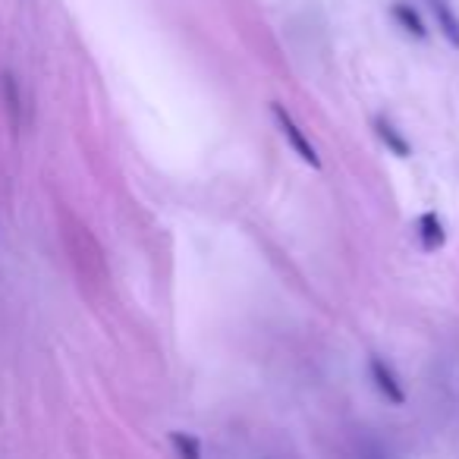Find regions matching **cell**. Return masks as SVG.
<instances>
[{
    "label": "cell",
    "mask_w": 459,
    "mask_h": 459,
    "mask_svg": "<svg viewBox=\"0 0 459 459\" xmlns=\"http://www.w3.org/2000/svg\"><path fill=\"white\" fill-rule=\"evenodd\" d=\"M356 459H381V453H377V450H362Z\"/></svg>",
    "instance_id": "obj_9"
},
{
    "label": "cell",
    "mask_w": 459,
    "mask_h": 459,
    "mask_svg": "<svg viewBox=\"0 0 459 459\" xmlns=\"http://www.w3.org/2000/svg\"><path fill=\"white\" fill-rule=\"evenodd\" d=\"M390 13H394V20L400 22V29H403L406 35H412V39H425V35H428L425 22H421L419 10H415L412 4H406V0H396Z\"/></svg>",
    "instance_id": "obj_5"
},
{
    "label": "cell",
    "mask_w": 459,
    "mask_h": 459,
    "mask_svg": "<svg viewBox=\"0 0 459 459\" xmlns=\"http://www.w3.org/2000/svg\"><path fill=\"white\" fill-rule=\"evenodd\" d=\"M415 233H419V243H421V249H425V252L440 249V246H444V239H446L444 223H440V217L431 214V211L419 217V223H415Z\"/></svg>",
    "instance_id": "obj_4"
},
{
    "label": "cell",
    "mask_w": 459,
    "mask_h": 459,
    "mask_svg": "<svg viewBox=\"0 0 459 459\" xmlns=\"http://www.w3.org/2000/svg\"><path fill=\"white\" fill-rule=\"evenodd\" d=\"M271 114H274V120H277V126H281V133H283V139L293 145V152L299 154L306 164H312V167H321V158H318V152H315V145L306 139V133L299 129V123L293 120V117L287 114V108L283 104H274L271 108Z\"/></svg>",
    "instance_id": "obj_1"
},
{
    "label": "cell",
    "mask_w": 459,
    "mask_h": 459,
    "mask_svg": "<svg viewBox=\"0 0 459 459\" xmlns=\"http://www.w3.org/2000/svg\"><path fill=\"white\" fill-rule=\"evenodd\" d=\"M371 377H375V387L381 390L384 396H387L390 403H394V406H403V403H406V390H403V384H400V377H396V371L390 368L387 362H384V359H371Z\"/></svg>",
    "instance_id": "obj_2"
},
{
    "label": "cell",
    "mask_w": 459,
    "mask_h": 459,
    "mask_svg": "<svg viewBox=\"0 0 459 459\" xmlns=\"http://www.w3.org/2000/svg\"><path fill=\"white\" fill-rule=\"evenodd\" d=\"M170 444H173V450H177L179 459H202V444H198V437H192V434L173 431Z\"/></svg>",
    "instance_id": "obj_7"
},
{
    "label": "cell",
    "mask_w": 459,
    "mask_h": 459,
    "mask_svg": "<svg viewBox=\"0 0 459 459\" xmlns=\"http://www.w3.org/2000/svg\"><path fill=\"white\" fill-rule=\"evenodd\" d=\"M428 4H431V13H434V20H437L440 35L450 41V48L459 51V16H456V10L450 7V0H428Z\"/></svg>",
    "instance_id": "obj_3"
},
{
    "label": "cell",
    "mask_w": 459,
    "mask_h": 459,
    "mask_svg": "<svg viewBox=\"0 0 459 459\" xmlns=\"http://www.w3.org/2000/svg\"><path fill=\"white\" fill-rule=\"evenodd\" d=\"M4 98H7V110H10V117H13V123L20 126V108H22V98H20V85H16V79L10 76H4Z\"/></svg>",
    "instance_id": "obj_8"
},
{
    "label": "cell",
    "mask_w": 459,
    "mask_h": 459,
    "mask_svg": "<svg viewBox=\"0 0 459 459\" xmlns=\"http://www.w3.org/2000/svg\"><path fill=\"white\" fill-rule=\"evenodd\" d=\"M375 133H377V139H381L384 145H387L390 152L396 154V158H406V154H409V142L403 139L400 129H396L390 120H384V117H377V120H375Z\"/></svg>",
    "instance_id": "obj_6"
}]
</instances>
